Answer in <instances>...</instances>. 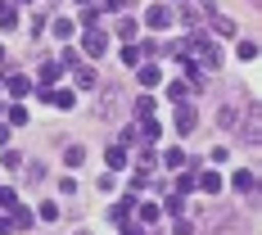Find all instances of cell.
I'll use <instances>...</instances> for the list:
<instances>
[{"instance_id": "obj_25", "label": "cell", "mask_w": 262, "mask_h": 235, "mask_svg": "<svg viewBox=\"0 0 262 235\" xmlns=\"http://www.w3.org/2000/svg\"><path fill=\"white\" fill-rule=\"evenodd\" d=\"M140 54H145L140 46H127V50H122V59H127V63H140Z\"/></svg>"}, {"instance_id": "obj_16", "label": "cell", "mask_w": 262, "mask_h": 235, "mask_svg": "<svg viewBox=\"0 0 262 235\" xmlns=\"http://www.w3.org/2000/svg\"><path fill=\"white\" fill-rule=\"evenodd\" d=\"M63 158H68V167H81V158H86V149H81V145H68V154H63Z\"/></svg>"}, {"instance_id": "obj_13", "label": "cell", "mask_w": 262, "mask_h": 235, "mask_svg": "<svg viewBox=\"0 0 262 235\" xmlns=\"http://www.w3.org/2000/svg\"><path fill=\"white\" fill-rule=\"evenodd\" d=\"M108 217H113V222H127V217H131V199H122V204H113V212H108Z\"/></svg>"}, {"instance_id": "obj_30", "label": "cell", "mask_w": 262, "mask_h": 235, "mask_svg": "<svg viewBox=\"0 0 262 235\" xmlns=\"http://www.w3.org/2000/svg\"><path fill=\"white\" fill-rule=\"evenodd\" d=\"M0 59H5V46H0Z\"/></svg>"}, {"instance_id": "obj_24", "label": "cell", "mask_w": 262, "mask_h": 235, "mask_svg": "<svg viewBox=\"0 0 262 235\" xmlns=\"http://www.w3.org/2000/svg\"><path fill=\"white\" fill-rule=\"evenodd\" d=\"M212 27H217V32H235V23H231V18H222V14H212Z\"/></svg>"}, {"instance_id": "obj_5", "label": "cell", "mask_w": 262, "mask_h": 235, "mask_svg": "<svg viewBox=\"0 0 262 235\" xmlns=\"http://www.w3.org/2000/svg\"><path fill=\"white\" fill-rule=\"evenodd\" d=\"M145 23H149V27H167V23H172V9H167V5H149Z\"/></svg>"}, {"instance_id": "obj_17", "label": "cell", "mask_w": 262, "mask_h": 235, "mask_svg": "<svg viewBox=\"0 0 262 235\" xmlns=\"http://www.w3.org/2000/svg\"><path fill=\"white\" fill-rule=\"evenodd\" d=\"M77 86H81V91H91V86H95V73H91V68H77Z\"/></svg>"}, {"instance_id": "obj_27", "label": "cell", "mask_w": 262, "mask_h": 235, "mask_svg": "<svg viewBox=\"0 0 262 235\" xmlns=\"http://www.w3.org/2000/svg\"><path fill=\"white\" fill-rule=\"evenodd\" d=\"M177 235H194V226H190V222L181 217V226H177Z\"/></svg>"}, {"instance_id": "obj_10", "label": "cell", "mask_w": 262, "mask_h": 235, "mask_svg": "<svg viewBox=\"0 0 262 235\" xmlns=\"http://www.w3.org/2000/svg\"><path fill=\"white\" fill-rule=\"evenodd\" d=\"M199 190L217 195V190H222V177H217V172H204V177H199Z\"/></svg>"}, {"instance_id": "obj_32", "label": "cell", "mask_w": 262, "mask_h": 235, "mask_svg": "<svg viewBox=\"0 0 262 235\" xmlns=\"http://www.w3.org/2000/svg\"><path fill=\"white\" fill-rule=\"evenodd\" d=\"M0 86H5V81H0Z\"/></svg>"}, {"instance_id": "obj_18", "label": "cell", "mask_w": 262, "mask_h": 235, "mask_svg": "<svg viewBox=\"0 0 262 235\" xmlns=\"http://www.w3.org/2000/svg\"><path fill=\"white\" fill-rule=\"evenodd\" d=\"M50 27H54V36H63V41L73 36V23H68V18H59V23H50Z\"/></svg>"}, {"instance_id": "obj_11", "label": "cell", "mask_w": 262, "mask_h": 235, "mask_svg": "<svg viewBox=\"0 0 262 235\" xmlns=\"http://www.w3.org/2000/svg\"><path fill=\"white\" fill-rule=\"evenodd\" d=\"M136 118H154V95H140L136 100Z\"/></svg>"}, {"instance_id": "obj_4", "label": "cell", "mask_w": 262, "mask_h": 235, "mask_svg": "<svg viewBox=\"0 0 262 235\" xmlns=\"http://www.w3.org/2000/svg\"><path fill=\"white\" fill-rule=\"evenodd\" d=\"M194 127H199V113H194L190 104H181V109H177V131H181V136H190Z\"/></svg>"}, {"instance_id": "obj_29", "label": "cell", "mask_w": 262, "mask_h": 235, "mask_svg": "<svg viewBox=\"0 0 262 235\" xmlns=\"http://www.w3.org/2000/svg\"><path fill=\"white\" fill-rule=\"evenodd\" d=\"M5 140H9V131H5V127H0V145H5Z\"/></svg>"}, {"instance_id": "obj_15", "label": "cell", "mask_w": 262, "mask_h": 235, "mask_svg": "<svg viewBox=\"0 0 262 235\" xmlns=\"http://www.w3.org/2000/svg\"><path fill=\"white\" fill-rule=\"evenodd\" d=\"M118 36L131 41V36H136V18H118Z\"/></svg>"}, {"instance_id": "obj_23", "label": "cell", "mask_w": 262, "mask_h": 235, "mask_svg": "<svg viewBox=\"0 0 262 235\" xmlns=\"http://www.w3.org/2000/svg\"><path fill=\"white\" fill-rule=\"evenodd\" d=\"M9 122H14V127H23V122H27V109L14 104V109H9Z\"/></svg>"}, {"instance_id": "obj_12", "label": "cell", "mask_w": 262, "mask_h": 235, "mask_svg": "<svg viewBox=\"0 0 262 235\" xmlns=\"http://www.w3.org/2000/svg\"><path fill=\"white\" fill-rule=\"evenodd\" d=\"M0 27H5V32H9V27H18V14H14L9 5H0Z\"/></svg>"}, {"instance_id": "obj_31", "label": "cell", "mask_w": 262, "mask_h": 235, "mask_svg": "<svg viewBox=\"0 0 262 235\" xmlns=\"http://www.w3.org/2000/svg\"><path fill=\"white\" fill-rule=\"evenodd\" d=\"M0 113H5V104H0Z\"/></svg>"}, {"instance_id": "obj_3", "label": "cell", "mask_w": 262, "mask_h": 235, "mask_svg": "<svg viewBox=\"0 0 262 235\" xmlns=\"http://www.w3.org/2000/svg\"><path fill=\"white\" fill-rule=\"evenodd\" d=\"M81 46H86V54H95V59H100V54L108 50V36H104V32H100V27H91V32H86V41H81Z\"/></svg>"}, {"instance_id": "obj_2", "label": "cell", "mask_w": 262, "mask_h": 235, "mask_svg": "<svg viewBox=\"0 0 262 235\" xmlns=\"http://www.w3.org/2000/svg\"><path fill=\"white\" fill-rule=\"evenodd\" d=\"M262 113H258V104H249L244 113H239V122H235V131H239V140L244 145H258V131H262V122H258Z\"/></svg>"}, {"instance_id": "obj_14", "label": "cell", "mask_w": 262, "mask_h": 235, "mask_svg": "<svg viewBox=\"0 0 262 235\" xmlns=\"http://www.w3.org/2000/svg\"><path fill=\"white\" fill-rule=\"evenodd\" d=\"M140 222L154 226V222H158V204H140Z\"/></svg>"}, {"instance_id": "obj_28", "label": "cell", "mask_w": 262, "mask_h": 235, "mask_svg": "<svg viewBox=\"0 0 262 235\" xmlns=\"http://www.w3.org/2000/svg\"><path fill=\"white\" fill-rule=\"evenodd\" d=\"M122 235H145V226H127V231H122Z\"/></svg>"}, {"instance_id": "obj_20", "label": "cell", "mask_w": 262, "mask_h": 235, "mask_svg": "<svg viewBox=\"0 0 262 235\" xmlns=\"http://www.w3.org/2000/svg\"><path fill=\"white\" fill-rule=\"evenodd\" d=\"M163 158H167V167H185V154H181V149H167Z\"/></svg>"}, {"instance_id": "obj_9", "label": "cell", "mask_w": 262, "mask_h": 235, "mask_svg": "<svg viewBox=\"0 0 262 235\" xmlns=\"http://www.w3.org/2000/svg\"><path fill=\"white\" fill-rule=\"evenodd\" d=\"M50 104H59V109H73V104H77V95H73V91H50Z\"/></svg>"}, {"instance_id": "obj_1", "label": "cell", "mask_w": 262, "mask_h": 235, "mask_svg": "<svg viewBox=\"0 0 262 235\" xmlns=\"http://www.w3.org/2000/svg\"><path fill=\"white\" fill-rule=\"evenodd\" d=\"M244 95H239V91H231V95H226V104L217 109V127L222 131H235V122H239V113H244Z\"/></svg>"}, {"instance_id": "obj_26", "label": "cell", "mask_w": 262, "mask_h": 235, "mask_svg": "<svg viewBox=\"0 0 262 235\" xmlns=\"http://www.w3.org/2000/svg\"><path fill=\"white\" fill-rule=\"evenodd\" d=\"M0 235H14V217H0Z\"/></svg>"}, {"instance_id": "obj_7", "label": "cell", "mask_w": 262, "mask_h": 235, "mask_svg": "<svg viewBox=\"0 0 262 235\" xmlns=\"http://www.w3.org/2000/svg\"><path fill=\"white\" fill-rule=\"evenodd\" d=\"M108 167H113V172H118V167H127V149H122V145H108Z\"/></svg>"}, {"instance_id": "obj_6", "label": "cell", "mask_w": 262, "mask_h": 235, "mask_svg": "<svg viewBox=\"0 0 262 235\" xmlns=\"http://www.w3.org/2000/svg\"><path fill=\"white\" fill-rule=\"evenodd\" d=\"M239 190V195H253V185H258V177H253V172H235V181H231Z\"/></svg>"}, {"instance_id": "obj_19", "label": "cell", "mask_w": 262, "mask_h": 235, "mask_svg": "<svg viewBox=\"0 0 262 235\" xmlns=\"http://www.w3.org/2000/svg\"><path fill=\"white\" fill-rule=\"evenodd\" d=\"M140 81H145V86H154V81H158V68H154V63H145V68H140Z\"/></svg>"}, {"instance_id": "obj_22", "label": "cell", "mask_w": 262, "mask_h": 235, "mask_svg": "<svg viewBox=\"0 0 262 235\" xmlns=\"http://www.w3.org/2000/svg\"><path fill=\"white\" fill-rule=\"evenodd\" d=\"M167 95H172V100L181 104V100H185V81H172V86H167Z\"/></svg>"}, {"instance_id": "obj_21", "label": "cell", "mask_w": 262, "mask_h": 235, "mask_svg": "<svg viewBox=\"0 0 262 235\" xmlns=\"http://www.w3.org/2000/svg\"><path fill=\"white\" fill-rule=\"evenodd\" d=\"M0 208H18V195L14 190H0Z\"/></svg>"}, {"instance_id": "obj_8", "label": "cell", "mask_w": 262, "mask_h": 235, "mask_svg": "<svg viewBox=\"0 0 262 235\" xmlns=\"http://www.w3.org/2000/svg\"><path fill=\"white\" fill-rule=\"evenodd\" d=\"M5 86H9V95H14V100H23L27 91H32V81H27V77H9Z\"/></svg>"}]
</instances>
